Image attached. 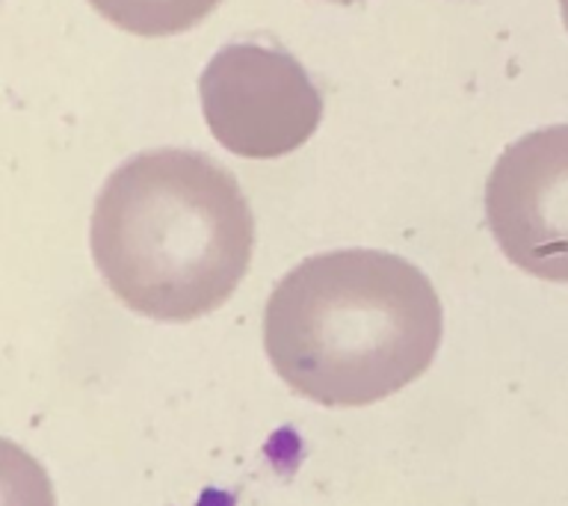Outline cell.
Returning <instances> with one entry per match:
<instances>
[{"instance_id": "cell-1", "label": "cell", "mask_w": 568, "mask_h": 506, "mask_svg": "<svg viewBox=\"0 0 568 506\" xmlns=\"http://www.w3.org/2000/svg\"><path fill=\"white\" fill-rule=\"evenodd\" d=\"M444 311L415 264L337 249L275 284L264 346L275 373L320 406H371L420 380L442 346Z\"/></svg>"}, {"instance_id": "cell-3", "label": "cell", "mask_w": 568, "mask_h": 506, "mask_svg": "<svg viewBox=\"0 0 568 506\" xmlns=\"http://www.w3.org/2000/svg\"><path fill=\"white\" fill-rule=\"evenodd\" d=\"M204 122L222 149L275 160L314 136L323 95L291 53L264 44H229L199 78Z\"/></svg>"}, {"instance_id": "cell-5", "label": "cell", "mask_w": 568, "mask_h": 506, "mask_svg": "<svg viewBox=\"0 0 568 506\" xmlns=\"http://www.w3.org/2000/svg\"><path fill=\"white\" fill-rule=\"evenodd\" d=\"M101 18L119 30L133 36H160L186 33L190 27L202 24L222 0H89Z\"/></svg>"}, {"instance_id": "cell-4", "label": "cell", "mask_w": 568, "mask_h": 506, "mask_svg": "<svg viewBox=\"0 0 568 506\" xmlns=\"http://www.w3.org/2000/svg\"><path fill=\"white\" fill-rule=\"evenodd\" d=\"M486 222L518 270L568 284V124L527 133L497 158Z\"/></svg>"}, {"instance_id": "cell-2", "label": "cell", "mask_w": 568, "mask_h": 506, "mask_svg": "<svg viewBox=\"0 0 568 506\" xmlns=\"http://www.w3.org/2000/svg\"><path fill=\"white\" fill-rule=\"evenodd\" d=\"M98 273L142 317H204L243 282L255 216L237 178L202 151L124 160L98 193L89 229Z\"/></svg>"}, {"instance_id": "cell-6", "label": "cell", "mask_w": 568, "mask_h": 506, "mask_svg": "<svg viewBox=\"0 0 568 506\" xmlns=\"http://www.w3.org/2000/svg\"><path fill=\"white\" fill-rule=\"evenodd\" d=\"M559 9H562V21H566V30H568V0H559Z\"/></svg>"}, {"instance_id": "cell-7", "label": "cell", "mask_w": 568, "mask_h": 506, "mask_svg": "<svg viewBox=\"0 0 568 506\" xmlns=\"http://www.w3.org/2000/svg\"><path fill=\"white\" fill-rule=\"evenodd\" d=\"M335 3H355V0H335Z\"/></svg>"}]
</instances>
